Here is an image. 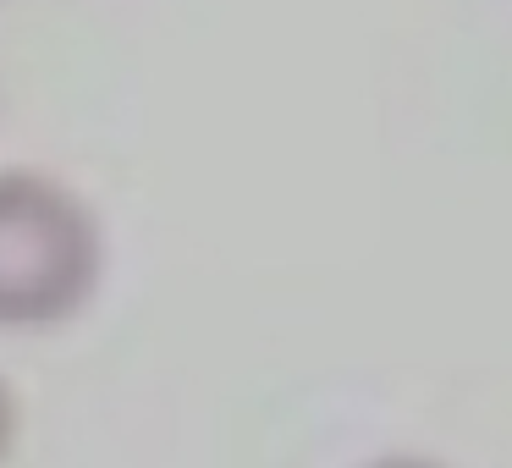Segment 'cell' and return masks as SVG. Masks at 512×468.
I'll return each mask as SVG.
<instances>
[{
	"mask_svg": "<svg viewBox=\"0 0 512 468\" xmlns=\"http://www.w3.org/2000/svg\"><path fill=\"white\" fill-rule=\"evenodd\" d=\"M100 221L45 171H0V325L72 320L100 287Z\"/></svg>",
	"mask_w": 512,
	"mask_h": 468,
	"instance_id": "cell-1",
	"label": "cell"
},
{
	"mask_svg": "<svg viewBox=\"0 0 512 468\" xmlns=\"http://www.w3.org/2000/svg\"><path fill=\"white\" fill-rule=\"evenodd\" d=\"M375 468H435V463H419V457H386V463H375Z\"/></svg>",
	"mask_w": 512,
	"mask_h": 468,
	"instance_id": "cell-3",
	"label": "cell"
},
{
	"mask_svg": "<svg viewBox=\"0 0 512 468\" xmlns=\"http://www.w3.org/2000/svg\"><path fill=\"white\" fill-rule=\"evenodd\" d=\"M12 430H17V408H12V391L0 380V457L12 452Z\"/></svg>",
	"mask_w": 512,
	"mask_h": 468,
	"instance_id": "cell-2",
	"label": "cell"
}]
</instances>
